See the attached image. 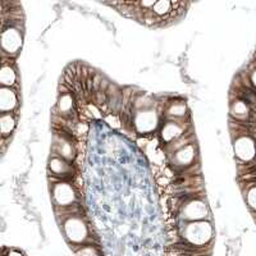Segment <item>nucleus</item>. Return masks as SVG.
I'll list each match as a JSON object with an SVG mask.
<instances>
[{
	"mask_svg": "<svg viewBox=\"0 0 256 256\" xmlns=\"http://www.w3.org/2000/svg\"><path fill=\"white\" fill-rule=\"evenodd\" d=\"M178 230L180 233V238L198 248L208 246L214 234V230L209 220L184 222L180 218Z\"/></svg>",
	"mask_w": 256,
	"mask_h": 256,
	"instance_id": "obj_1",
	"label": "nucleus"
},
{
	"mask_svg": "<svg viewBox=\"0 0 256 256\" xmlns=\"http://www.w3.org/2000/svg\"><path fill=\"white\" fill-rule=\"evenodd\" d=\"M62 230H63L66 240L70 242V248H76L84 244H92L88 226L81 216H74L66 219L62 223Z\"/></svg>",
	"mask_w": 256,
	"mask_h": 256,
	"instance_id": "obj_2",
	"label": "nucleus"
},
{
	"mask_svg": "<svg viewBox=\"0 0 256 256\" xmlns=\"http://www.w3.org/2000/svg\"><path fill=\"white\" fill-rule=\"evenodd\" d=\"M210 216V210L208 206L205 198H187L180 212V218L184 222L206 220Z\"/></svg>",
	"mask_w": 256,
	"mask_h": 256,
	"instance_id": "obj_3",
	"label": "nucleus"
},
{
	"mask_svg": "<svg viewBox=\"0 0 256 256\" xmlns=\"http://www.w3.org/2000/svg\"><path fill=\"white\" fill-rule=\"evenodd\" d=\"M52 198L56 209L68 208L77 204L76 191L67 180L52 182Z\"/></svg>",
	"mask_w": 256,
	"mask_h": 256,
	"instance_id": "obj_4",
	"label": "nucleus"
},
{
	"mask_svg": "<svg viewBox=\"0 0 256 256\" xmlns=\"http://www.w3.org/2000/svg\"><path fill=\"white\" fill-rule=\"evenodd\" d=\"M22 44H24L22 31L18 27L3 28V32H2V54H3V58L14 59L20 54Z\"/></svg>",
	"mask_w": 256,
	"mask_h": 256,
	"instance_id": "obj_5",
	"label": "nucleus"
},
{
	"mask_svg": "<svg viewBox=\"0 0 256 256\" xmlns=\"http://www.w3.org/2000/svg\"><path fill=\"white\" fill-rule=\"evenodd\" d=\"M159 114L156 109L148 108L142 110L134 112V128L137 134L148 136L152 134L159 126Z\"/></svg>",
	"mask_w": 256,
	"mask_h": 256,
	"instance_id": "obj_6",
	"label": "nucleus"
},
{
	"mask_svg": "<svg viewBox=\"0 0 256 256\" xmlns=\"http://www.w3.org/2000/svg\"><path fill=\"white\" fill-rule=\"evenodd\" d=\"M166 160H168L169 166H174L178 173H180V170L190 168V166L198 162V145H196V142L188 144V145L180 148L174 154L170 155Z\"/></svg>",
	"mask_w": 256,
	"mask_h": 256,
	"instance_id": "obj_7",
	"label": "nucleus"
},
{
	"mask_svg": "<svg viewBox=\"0 0 256 256\" xmlns=\"http://www.w3.org/2000/svg\"><path fill=\"white\" fill-rule=\"evenodd\" d=\"M188 131H191L190 118L177 120H166L162 126V130H160V140H162V142H164V145H168V144L184 136Z\"/></svg>",
	"mask_w": 256,
	"mask_h": 256,
	"instance_id": "obj_8",
	"label": "nucleus"
},
{
	"mask_svg": "<svg viewBox=\"0 0 256 256\" xmlns=\"http://www.w3.org/2000/svg\"><path fill=\"white\" fill-rule=\"evenodd\" d=\"M49 172H52L50 176L56 180H67L73 177L74 169H73L72 163H70L68 160L56 156V155H52L49 160Z\"/></svg>",
	"mask_w": 256,
	"mask_h": 256,
	"instance_id": "obj_9",
	"label": "nucleus"
},
{
	"mask_svg": "<svg viewBox=\"0 0 256 256\" xmlns=\"http://www.w3.org/2000/svg\"><path fill=\"white\" fill-rule=\"evenodd\" d=\"M163 116L166 120H177L190 118V112L187 104L180 99H168L164 104Z\"/></svg>",
	"mask_w": 256,
	"mask_h": 256,
	"instance_id": "obj_10",
	"label": "nucleus"
},
{
	"mask_svg": "<svg viewBox=\"0 0 256 256\" xmlns=\"http://www.w3.org/2000/svg\"><path fill=\"white\" fill-rule=\"evenodd\" d=\"M234 152L238 159L244 162H250L256 158V144L250 136L242 134L234 141Z\"/></svg>",
	"mask_w": 256,
	"mask_h": 256,
	"instance_id": "obj_11",
	"label": "nucleus"
},
{
	"mask_svg": "<svg viewBox=\"0 0 256 256\" xmlns=\"http://www.w3.org/2000/svg\"><path fill=\"white\" fill-rule=\"evenodd\" d=\"M20 106L18 91L12 88H2L0 90V110L2 113H16Z\"/></svg>",
	"mask_w": 256,
	"mask_h": 256,
	"instance_id": "obj_12",
	"label": "nucleus"
},
{
	"mask_svg": "<svg viewBox=\"0 0 256 256\" xmlns=\"http://www.w3.org/2000/svg\"><path fill=\"white\" fill-rule=\"evenodd\" d=\"M0 82L3 88H18V73L13 59L9 58V62H2V70H0Z\"/></svg>",
	"mask_w": 256,
	"mask_h": 256,
	"instance_id": "obj_13",
	"label": "nucleus"
},
{
	"mask_svg": "<svg viewBox=\"0 0 256 256\" xmlns=\"http://www.w3.org/2000/svg\"><path fill=\"white\" fill-rule=\"evenodd\" d=\"M230 116L236 118V122L244 123V120H248L251 116V106L246 102L237 98L230 104Z\"/></svg>",
	"mask_w": 256,
	"mask_h": 256,
	"instance_id": "obj_14",
	"label": "nucleus"
},
{
	"mask_svg": "<svg viewBox=\"0 0 256 256\" xmlns=\"http://www.w3.org/2000/svg\"><path fill=\"white\" fill-rule=\"evenodd\" d=\"M17 126V114L2 113L0 116V128H2V138H10Z\"/></svg>",
	"mask_w": 256,
	"mask_h": 256,
	"instance_id": "obj_15",
	"label": "nucleus"
},
{
	"mask_svg": "<svg viewBox=\"0 0 256 256\" xmlns=\"http://www.w3.org/2000/svg\"><path fill=\"white\" fill-rule=\"evenodd\" d=\"M73 248L77 256H100L99 250L92 244H84Z\"/></svg>",
	"mask_w": 256,
	"mask_h": 256,
	"instance_id": "obj_16",
	"label": "nucleus"
},
{
	"mask_svg": "<svg viewBox=\"0 0 256 256\" xmlns=\"http://www.w3.org/2000/svg\"><path fill=\"white\" fill-rule=\"evenodd\" d=\"M3 256H24V254L20 250H14V248H9V250H4Z\"/></svg>",
	"mask_w": 256,
	"mask_h": 256,
	"instance_id": "obj_17",
	"label": "nucleus"
},
{
	"mask_svg": "<svg viewBox=\"0 0 256 256\" xmlns=\"http://www.w3.org/2000/svg\"><path fill=\"white\" fill-rule=\"evenodd\" d=\"M251 86L256 91V70H254V72L251 73Z\"/></svg>",
	"mask_w": 256,
	"mask_h": 256,
	"instance_id": "obj_18",
	"label": "nucleus"
}]
</instances>
